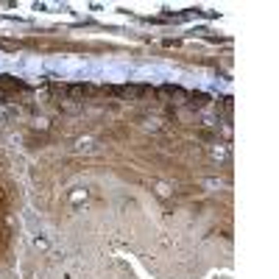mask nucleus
Here are the masks:
<instances>
[{
	"instance_id": "1",
	"label": "nucleus",
	"mask_w": 279,
	"mask_h": 279,
	"mask_svg": "<svg viewBox=\"0 0 279 279\" xmlns=\"http://www.w3.org/2000/svg\"><path fill=\"white\" fill-rule=\"evenodd\" d=\"M20 89H23V84H20V81L9 79V76H6V79H0V101H11V95H14V92H20Z\"/></svg>"
}]
</instances>
